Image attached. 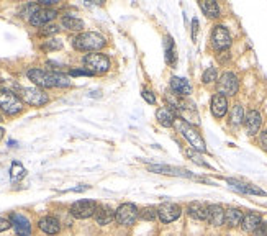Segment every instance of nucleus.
Returning <instances> with one entry per match:
<instances>
[{
    "label": "nucleus",
    "mask_w": 267,
    "mask_h": 236,
    "mask_svg": "<svg viewBox=\"0 0 267 236\" xmlns=\"http://www.w3.org/2000/svg\"><path fill=\"white\" fill-rule=\"evenodd\" d=\"M26 77H28L31 82H33L36 87L41 89H53V87H71L72 82L66 74H62L59 71H46V69L33 67L26 72Z\"/></svg>",
    "instance_id": "1"
},
{
    "label": "nucleus",
    "mask_w": 267,
    "mask_h": 236,
    "mask_svg": "<svg viewBox=\"0 0 267 236\" xmlns=\"http://www.w3.org/2000/svg\"><path fill=\"white\" fill-rule=\"evenodd\" d=\"M107 46V40L100 33L95 31H82L77 36L72 38V48L77 51H90V53H99Z\"/></svg>",
    "instance_id": "2"
},
{
    "label": "nucleus",
    "mask_w": 267,
    "mask_h": 236,
    "mask_svg": "<svg viewBox=\"0 0 267 236\" xmlns=\"http://www.w3.org/2000/svg\"><path fill=\"white\" fill-rule=\"evenodd\" d=\"M175 128H177V131L182 135L187 143L190 144V148L194 149L197 153H207V143L204 136L200 135V131L197 130L194 125H190V123L184 121L182 118H177V121H175Z\"/></svg>",
    "instance_id": "3"
},
{
    "label": "nucleus",
    "mask_w": 267,
    "mask_h": 236,
    "mask_svg": "<svg viewBox=\"0 0 267 236\" xmlns=\"http://www.w3.org/2000/svg\"><path fill=\"white\" fill-rule=\"evenodd\" d=\"M84 69L89 72H92L94 76H100V74H105L110 71L111 62L110 58L104 55V53H89L82 58Z\"/></svg>",
    "instance_id": "4"
},
{
    "label": "nucleus",
    "mask_w": 267,
    "mask_h": 236,
    "mask_svg": "<svg viewBox=\"0 0 267 236\" xmlns=\"http://www.w3.org/2000/svg\"><path fill=\"white\" fill-rule=\"evenodd\" d=\"M0 112L8 117H15L23 112V102L12 90L0 89Z\"/></svg>",
    "instance_id": "5"
},
{
    "label": "nucleus",
    "mask_w": 267,
    "mask_h": 236,
    "mask_svg": "<svg viewBox=\"0 0 267 236\" xmlns=\"http://www.w3.org/2000/svg\"><path fill=\"white\" fill-rule=\"evenodd\" d=\"M138 220H140V208L131 202L121 203L115 210V222L118 223L120 227H125V228L135 227Z\"/></svg>",
    "instance_id": "6"
},
{
    "label": "nucleus",
    "mask_w": 267,
    "mask_h": 236,
    "mask_svg": "<svg viewBox=\"0 0 267 236\" xmlns=\"http://www.w3.org/2000/svg\"><path fill=\"white\" fill-rule=\"evenodd\" d=\"M15 94L21 99L23 104L30 107H43L50 102L48 94H45V90H41L38 87H18Z\"/></svg>",
    "instance_id": "7"
},
{
    "label": "nucleus",
    "mask_w": 267,
    "mask_h": 236,
    "mask_svg": "<svg viewBox=\"0 0 267 236\" xmlns=\"http://www.w3.org/2000/svg\"><path fill=\"white\" fill-rule=\"evenodd\" d=\"M239 90V79L234 72L226 71L223 72L216 80V94H221L225 97H233Z\"/></svg>",
    "instance_id": "8"
},
{
    "label": "nucleus",
    "mask_w": 267,
    "mask_h": 236,
    "mask_svg": "<svg viewBox=\"0 0 267 236\" xmlns=\"http://www.w3.org/2000/svg\"><path fill=\"white\" fill-rule=\"evenodd\" d=\"M212 48L218 53H223V51H228L229 46H231V33L228 31L226 26L223 25H215L212 30Z\"/></svg>",
    "instance_id": "9"
},
{
    "label": "nucleus",
    "mask_w": 267,
    "mask_h": 236,
    "mask_svg": "<svg viewBox=\"0 0 267 236\" xmlns=\"http://www.w3.org/2000/svg\"><path fill=\"white\" fill-rule=\"evenodd\" d=\"M97 208H99V203L95 200H87V198H84V200L74 202L71 208H69V213H71V217L77 218V220H85V218L94 217L95 212H97Z\"/></svg>",
    "instance_id": "10"
},
{
    "label": "nucleus",
    "mask_w": 267,
    "mask_h": 236,
    "mask_svg": "<svg viewBox=\"0 0 267 236\" xmlns=\"http://www.w3.org/2000/svg\"><path fill=\"white\" fill-rule=\"evenodd\" d=\"M158 218L159 222L167 225V223H172L175 220H179L182 217V207L179 203H174V202H162L161 205H158Z\"/></svg>",
    "instance_id": "11"
},
{
    "label": "nucleus",
    "mask_w": 267,
    "mask_h": 236,
    "mask_svg": "<svg viewBox=\"0 0 267 236\" xmlns=\"http://www.w3.org/2000/svg\"><path fill=\"white\" fill-rule=\"evenodd\" d=\"M10 223H12V228L15 230V233L18 236H30L31 235V223L30 220L26 218L21 213H12L8 217Z\"/></svg>",
    "instance_id": "12"
},
{
    "label": "nucleus",
    "mask_w": 267,
    "mask_h": 236,
    "mask_svg": "<svg viewBox=\"0 0 267 236\" xmlns=\"http://www.w3.org/2000/svg\"><path fill=\"white\" fill-rule=\"evenodd\" d=\"M244 128H246V133L249 136L258 135L261 130V125H263V117L258 110H249L246 115H244Z\"/></svg>",
    "instance_id": "13"
},
{
    "label": "nucleus",
    "mask_w": 267,
    "mask_h": 236,
    "mask_svg": "<svg viewBox=\"0 0 267 236\" xmlns=\"http://www.w3.org/2000/svg\"><path fill=\"white\" fill-rule=\"evenodd\" d=\"M56 17H57L56 10H53V8H40L38 12H36L28 21H30L31 26H36V28H40V26L50 25Z\"/></svg>",
    "instance_id": "14"
},
{
    "label": "nucleus",
    "mask_w": 267,
    "mask_h": 236,
    "mask_svg": "<svg viewBox=\"0 0 267 236\" xmlns=\"http://www.w3.org/2000/svg\"><path fill=\"white\" fill-rule=\"evenodd\" d=\"M207 222L215 228H220L225 225V208L220 203H212L208 205V215Z\"/></svg>",
    "instance_id": "15"
},
{
    "label": "nucleus",
    "mask_w": 267,
    "mask_h": 236,
    "mask_svg": "<svg viewBox=\"0 0 267 236\" xmlns=\"http://www.w3.org/2000/svg\"><path fill=\"white\" fill-rule=\"evenodd\" d=\"M156 120L161 126L170 128L175 125V121H177V115H175V112L170 109L169 105H164V107H159L156 110Z\"/></svg>",
    "instance_id": "16"
},
{
    "label": "nucleus",
    "mask_w": 267,
    "mask_h": 236,
    "mask_svg": "<svg viewBox=\"0 0 267 236\" xmlns=\"http://www.w3.org/2000/svg\"><path fill=\"white\" fill-rule=\"evenodd\" d=\"M148 171L156 174H164V176H182V177H194V174L189 173L185 169L174 168V166H165V164H151L148 166Z\"/></svg>",
    "instance_id": "17"
},
{
    "label": "nucleus",
    "mask_w": 267,
    "mask_h": 236,
    "mask_svg": "<svg viewBox=\"0 0 267 236\" xmlns=\"http://www.w3.org/2000/svg\"><path fill=\"white\" fill-rule=\"evenodd\" d=\"M169 87L175 95H179V97H189L192 94V84L184 77H177V76L170 77Z\"/></svg>",
    "instance_id": "18"
},
{
    "label": "nucleus",
    "mask_w": 267,
    "mask_h": 236,
    "mask_svg": "<svg viewBox=\"0 0 267 236\" xmlns=\"http://www.w3.org/2000/svg\"><path fill=\"white\" fill-rule=\"evenodd\" d=\"M38 228L41 230L45 235H50V236H54L61 232V222L57 220L56 217H43L38 220Z\"/></svg>",
    "instance_id": "19"
},
{
    "label": "nucleus",
    "mask_w": 267,
    "mask_h": 236,
    "mask_svg": "<svg viewBox=\"0 0 267 236\" xmlns=\"http://www.w3.org/2000/svg\"><path fill=\"white\" fill-rule=\"evenodd\" d=\"M226 182L233 187L234 190L241 192V194H246V195H266V192L263 189H259V187L254 185V184H248V182H241V180H236V179H226Z\"/></svg>",
    "instance_id": "20"
},
{
    "label": "nucleus",
    "mask_w": 267,
    "mask_h": 236,
    "mask_svg": "<svg viewBox=\"0 0 267 236\" xmlns=\"http://www.w3.org/2000/svg\"><path fill=\"white\" fill-rule=\"evenodd\" d=\"M94 218L95 223L100 225V227H107V225H110L115 220V210L110 205H107V203H100Z\"/></svg>",
    "instance_id": "21"
},
{
    "label": "nucleus",
    "mask_w": 267,
    "mask_h": 236,
    "mask_svg": "<svg viewBox=\"0 0 267 236\" xmlns=\"http://www.w3.org/2000/svg\"><path fill=\"white\" fill-rule=\"evenodd\" d=\"M210 109L215 118H223L228 114V99L221 94H215L212 97Z\"/></svg>",
    "instance_id": "22"
},
{
    "label": "nucleus",
    "mask_w": 267,
    "mask_h": 236,
    "mask_svg": "<svg viewBox=\"0 0 267 236\" xmlns=\"http://www.w3.org/2000/svg\"><path fill=\"white\" fill-rule=\"evenodd\" d=\"M187 215L194 220H199V222H207L208 215V205L204 202H190L187 205Z\"/></svg>",
    "instance_id": "23"
},
{
    "label": "nucleus",
    "mask_w": 267,
    "mask_h": 236,
    "mask_svg": "<svg viewBox=\"0 0 267 236\" xmlns=\"http://www.w3.org/2000/svg\"><path fill=\"white\" fill-rule=\"evenodd\" d=\"M263 223V215L258 212H249L244 215L243 223H241V230L244 233H251L253 235L256 230H258L259 225Z\"/></svg>",
    "instance_id": "24"
},
{
    "label": "nucleus",
    "mask_w": 267,
    "mask_h": 236,
    "mask_svg": "<svg viewBox=\"0 0 267 236\" xmlns=\"http://www.w3.org/2000/svg\"><path fill=\"white\" fill-rule=\"evenodd\" d=\"M61 26L67 31H76V33H82L85 28V23L77 17L72 15H62L61 17Z\"/></svg>",
    "instance_id": "25"
},
{
    "label": "nucleus",
    "mask_w": 267,
    "mask_h": 236,
    "mask_svg": "<svg viewBox=\"0 0 267 236\" xmlns=\"http://www.w3.org/2000/svg\"><path fill=\"white\" fill-rule=\"evenodd\" d=\"M243 218H244V213L243 210H239V208H226L225 210V225L228 228L241 227Z\"/></svg>",
    "instance_id": "26"
},
{
    "label": "nucleus",
    "mask_w": 267,
    "mask_h": 236,
    "mask_svg": "<svg viewBox=\"0 0 267 236\" xmlns=\"http://www.w3.org/2000/svg\"><path fill=\"white\" fill-rule=\"evenodd\" d=\"M164 58H165V62L169 64L170 67H175L177 64V51H175V43L172 40V36H165L164 38Z\"/></svg>",
    "instance_id": "27"
},
{
    "label": "nucleus",
    "mask_w": 267,
    "mask_h": 236,
    "mask_svg": "<svg viewBox=\"0 0 267 236\" xmlns=\"http://www.w3.org/2000/svg\"><path fill=\"white\" fill-rule=\"evenodd\" d=\"M199 7L202 8L204 15H207L208 18H220L221 17V10H220V5L213 0H202L199 2Z\"/></svg>",
    "instance_id": "28"
},
{
    "label": "nucleus",
    "mask_w": 267,
    "mask_h": 236,
    "mask_svg": "<svg viewBox=\"0 0 267 236\" xmlns=\"http://www.w3.org/2000/svg\"><path fill=\"white\" fill-rule=\"evenodd\" d=\"M244 121V109L239 104L233 105L231 110H229V125L239 126Z\"/></svg>",
    "instance_id": "29"
},
{
    "label": "nucleus",
    "mask_w": 267,
    "mask_h": 236,
    "mask_svg": "<svg viewBox=\"0 0 267 236\" xmlns=\"http://www.w3.org/2000/svg\"><path fill=\"white\" fill-rule=\"evenodd\" d=\"M158 218V208L153 205L140 208V220L143 222H154Z\"/></svg>",
    "instance_id": "30"
},
{
    "label": "nucleus",
    "mask_w": 267,
    "mask_h": 236,
    "mask_svg": "<svg viewBox=\"0 0 267 236\" xmlns=\"http://www.w3.org/2000/svg\"><path fill=\"white\" fill-rule=\"evenodd\" d=\"M26 176V171H25V168L21 166L20 163H12V168H10V179H12L13 182H17V180H20V179H23V177Z\"/></svg>",
    "instance_id": "31"
},
{
    "label": "nucleus",
    "mask_w": 267,
    "mask_h": 236,
    "mask_svg": "<svg viewBox=\"0 0 267 236\" xmlns=\"http://www.w3.org/2000/svg\"><path fill=\"white\" fill-rule=\"evenodd\" d=\"M216 80H218V71H216V67H208V69H205L204 76H202V82H204L205 85H208V84L216 82Z\"/></svg>",
    "instance_id": "32"
},
{
    "label": "nucleus",
    "mask_w": 267,
    "mask_h": 236,
    "mask_svg": "<svg viewBox=\"0 0 267 236\" xmlns=\"http://www.w3.org/2000/svg\"><path fill=\"white\" fill-rule=\"evenodd\" d=\"M62 48V41L61 40H56V38H51V40H46L45 45L41 46L43 51H56V50H61Z\"/></svg>",
    "instance_id": "33"
},
{
    "label": "nucleus",
    "mask_w": 267,
    "mask_h": 236,
    "mask_svg": "<svg viewBox=\"0 0 267 236\" xmlns=\"http://www.w3.org/2000/svg\"><path fill=\"white\" fill-rule=\"evenodd\" d=\"M59 26L57 25H46V26H43V28L40 30V36H50V35H56V33H59Z\"/></svg>",
    "instance_id": "34"
},
{
    "label": "nucleus",
    "mask_w": 267,
    "mask_h": 236,
    "mask_svg": "<svg viewBox=\"0 0 267 236\" xmlns=\"http://www.w3.org/2000/svg\"><path fill=\"white\" fill-rule=\"evenodd\" d=\"M141 97L148 102L149 105H154L156 104V97H154V94L151 92V90H148V89H143L141 90Z\"/></svg>",
    "instance_id": "35"
},
{
    "label": "nucleus",
    "mask_w": 267,
    "mask_h": 236,
    "mask_svg": "<svg viewBox=\"0 0 267 236\" xmlns=\"http://www.w3.org/2000/svg\"><path fill=\"white\" fill-rule=\"evenodd\" d=\"M197 153V151H195ZM195 153H189V156H190V159L194 161L195 164H199V166H202V168H207V169H212V166L208 164V163H205V161H202L200 158H199V154H195Z\"/></svg>",
    "instance_id": "36"
},
{
    "label": "nucleus",
    "mask_w": 267,
    "mask_h": 236,
    "mask_svg": "<svg viewBox=\"0 0 267 236\" xmlns=\"http://www.w3.org/2000/svg\"><path fill=\"white\" fill-rule=\"evenodd\" d=\"M254 236H267V222H263L258 227V230L253 233Z\"/></svg>",
    "instance_id": "37"
},
{
    "label": "nucleus",
    "mask_w": 267,
    "mask_h": 236,
    "mask_svg": "<svg viewBox=\"0 0 267 236\" xmlns=\"http://www.w3.org/2000/svg\"><path fill=\"white\" fill-rule=\"evenodd\" d=\"M8 228H12V223H10L8 218H2L0 217V233L2 232H7Z\"/></svg>",
    "instance_id": "38"
},
{
    "label": "nucleus",
    "mask_w": 267,
    "mask_h": 236,
    "mask_svg": "<svg viewBox=\"0 0 267 236\" xmlns=\"http://www.w3.org/2000/svg\"><path fill=\"white\" fill-rule=\"evenodd\" d=\"M259 144H261V148H263L264 151L267 153V130H264L259 135Z\"/></svg>",
    "instance_id": "39"
},
{
    "label": "nucleus",
    "mask_w": 267,
    "mask_h": 236,
    "mask_svg": "<svg viewBox=\"0 0 267 236\" xmlns=\"http://www.w3.org/2000/svg\"><path fill=\"white\" fill-rule=\"evenodd\" d=\"M197 33H199V20H192V40L197 41Z\"/></svg>",
    "instance_id": "40"
},
{
    "label": "nucleus",
    "mask_w": 267,
    "mask_h": 236,
    "mask_svg": "<svg viewBox=\"0 0 267 236\" xmlns=\"http://www.w3.org/2000/svg\"><path fill=\"white\" fill-rule=\"evenodd\" d=\"M71 76H94V74L89 72V71H85V69H72Z\"/></svg>",
    "instance_id": "41"
},
{
    "label": "nucleus",
    "mask_w": 267,
    "mask_h": 236,
    "mask_svg": "<svg viewBox=\"0 0 267 236\" xmlns=\"http://www.w3.org/2000/svg\"><path fill=\"white\" fill-rule=\"evenodd\" d=\"M3 135H5V130L2 126H0V141H2V138H3Z\"/></svg>",
    "instance_id": "42"
}]
</instances>
